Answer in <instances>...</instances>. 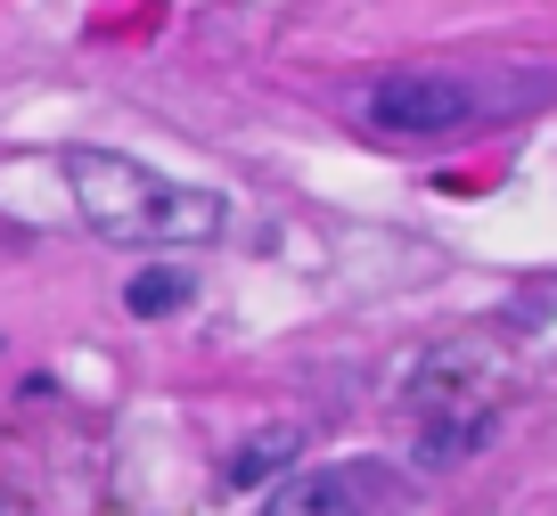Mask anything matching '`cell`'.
I'll return each mask as SVG.
<instances>
[{
	"instance_id": "cell-2",
	"label": "cell",
	"mask_w": 557,
	"mask_h": 516,
	"mask_svg": "<svg viewBox=\"0 0 557 516\" xmlns=\"http://www.w3.org/2000/svg\"><path fill=\"white\" fill-rule=\"evenodd\" d=\"M484 90L459 83V74H385L377 90H369V123L394 139H435V132H459V123L484 115Z\"/></svg>"
},
{
	"instance_id": "cell-5",
	"label": "cell",
	"mask_w": 557,
	"mask_h": 516,
	"mask_svg": "<svg viewBox=\"0 0 557 516\" xmlns=\"http://www.w3.org/2000/svg\"><path fill=\"white\" fill-rule=\"evenodd\" d=\"M123 304H132L139 320H164V311L189 304V271H139L132 287H123Z\"/></svg>"
},
{
	"instance_id": "cell-4",
	"label": "cell",
	"mask_w": 557,
	"mask_h": 516,
	"mask_svg": "<svg viewBox=\"0 0 557 516\" xmlns=\"http://www.w3.org/2000/svg\"><path fill=\"white\" fill-rule=\"evenodd\" d=\"M296 459H304V427H287V418H278V427H255L230 451V492H271Z\"/></svg>"
},
{
	"instance_id": "cell-3",
	"label": "cell",
	"mask_w": 557,
	"mask_h": 516,
	"mask_svg": "<svg viewBox=\"0 0 557 516\" xmlns=\"http://www.w3.org/2000/svg\"><path fill=\"white\" fill-rule=\"evenodd\" d=\"M401 500H410V476H394L377 459H336V467H312V476L287 467V483H271L278 516H352V508H401Z\"/></svg>"
},
{
	"instance_id": "cell-1",
	"label": "cell",
	"mask_w": 557,
	"mask_h": 516,
	"mask_svg": "<svg viewBox=\"0 0 557 516\" xmlns=\"http://www.w3.org/2000/svg\"><path fill=\"white\" fill-rule=\"evenodd\" d=\"M58 172L74 189L83 230L107 246H206L230 222V206L213 189H189L173 172H148L139 156H115V148H66Z\"/></svg>"
}]
</instances>
